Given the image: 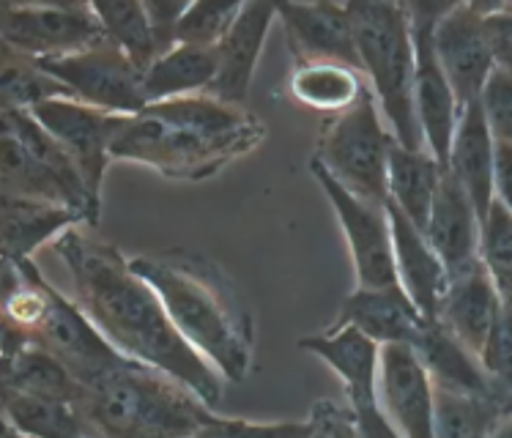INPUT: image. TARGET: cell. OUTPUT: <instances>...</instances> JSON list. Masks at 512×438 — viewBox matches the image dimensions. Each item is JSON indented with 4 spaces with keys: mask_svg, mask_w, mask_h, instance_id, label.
Wrapping results in <instances>:
<instances>
[{
    "mask_svg": "<svg viewBox=\"0 0 512 438\" xmlns=\"http://www.w3.org/2000/svg\"><path fill=\"white\" fill-rule=\"evenodd\" d=\"M53 250L72 274L74 302L121 354L176 378L217 411L225 378L181 337L157 291L124 252L80 228L66 230Z\"/></svg>",
    "mask_w": 512,
    "mask_h": 438,
    "instance_id": "1",
    "label": "cell"
},
{
    "mask_svg": "<svg viewBox=\"0 0 512 438\" xmlns=\"http://www.w3.org/2000/svg\"><path fill=\"white\" fill-rule=\"evenodd\" d=\"M266 140V124L247 107L209 94L148 105L126 121L113 162L148 167L170 181H206Z\"/></svg>",
    "mask_w": 512,
    "mask_h": 438,
    "instance_id": "2",
    "label": "cell"
},
{
    "mask_svg": "<svg viewBox=\"0 0 512 438\" xmlns=\"http://www.w3.org/2000/svg\"><path fill=\"white\" fill-rule=\"evenodd\" d=\"M129 266L157 291L181 337L230 384L255 365V318L220 263L192 250L135 255Z\"/></svg>",
    "mask_w": 512,
    "mask_h": 438,
    "instance_id": "3",
    "label": "cell"
},
{
    "mask_svg": "<svg viewBox=\"0 0 512 438\" xmlns=\"http://www.w3.org/2000/svg\"><path fill=\"white\" fill-rule=\"evenodd\" d=\"M77 406L96 438H192L217 419L189 386L135 359L85 386Z\"/></svg>",
    "mask_w": 512,
    "mask_h": 438,
    "instance_id": "4",
    "label": "cell"
},
{
    "mask_svg": "<svg viewBox=\"0 0 512 438\" xmlns=\"http://www.w3.org/2000/svg\"><path fill=\"white\" fill-rule=\"evenodd\" d=\"M356 50L370 91L389 132L411 151L425 148L417 115V44L408 3L354 0L348 3Z\"/></svg>",
    "mask_w": 512,
    "mask_h": 438,
    "instance_id": "5",
    "label": "cell"
},
{
    "mask_svg": "<svg viewBox=\"0 0 512 438\" xmlns=\"http://www.w3.org/2000/svg\"><path fill=\"white\" fill-rule=\"evenodd\" d=\"M0 195L80 211L88 228L99 225L102 203L91 198L72 157L31 113L0 107Z\"/></svg>",
    "mask_w": 512,
    "mask_h": 438,
    "instance_id": "6",
    "label": "cell"
},
{
    "mask_svg": "<svg viewBox=\"0 0 512 438\" xmlns=\"http://www.w3.org/2000/svg\"><path fill=\"white\" fill-rule=\"evenodd\" d=\"M392 146L395 135L389 132L376 96L367 88L354 107L326 121L313 162L354 195L389 203L387 178Z\"/></svg>",
    "mask_w": 512,
    "mask_h": 438,
    "instance_id": "7",
    "label": "cell"
},
{
    "mask_svg": "<svg viewBox=\"0 0 512 438\" xmlns=\"http://www.w3.org/2000/svg\"><path fill=\"white\" fill-rule=\"evenodd\" d=\"M3 47L33 61L66 58L105 42L94 3H3Z\"/></svg>",
    "mask_w": 512,
    "mask_h": 438,
    "instance_id": "8",
    "label": "cell"
},
{
    "mask_svg": "<svg viewBox=\"0 0 512 438\" xmlns=\"http://www.w3.org/2000/svg\"><path fill=\"white\" fill-rule=\"evenodd\" d=\"M310 173L335 209L337 225L343 230L351 266H354L356 288L395 285L398 269H395V247H392L387 203H376V200L354 195L351 189L337 184L335 178L313 159H310Z\"/></svg>",
    "mask_w": 512,
    "mask_h": 438,
    "instance_id": "9",
    "label": "cell"
},
{
    "mask_svg": "<svg viewBox=\"0 0 512 438\" xmlns=\"http://www.w3.org/2000/svg\"><path fill=\"white\" fill-rule=\"evenodd\" d=\"M39 63L72 94V99L83 105L115 115H137L148 107L143 91L146 74L110 39L83 53Z\"/></svg>",
    "mask_w": 512,
    "mask_h": 438,
    "instance_id": "10",
    "label": "cell"
},
{
    "mask_svg": "<svg viewBox=\"0 0 512 438\" xmlns=\"http://www.w3.org/2000/svg\"><path fill=\"white\" fill-rule=\"evenodd\" d=\"M33 118L58 140V146L72 157L85 187L96 203H102V184L107 167L113 165V148L132 115H115L88 107L77 99H53L36 107Z\"/></svg>",
    "mask_w": 512,
    "mask_h": 438,
    "instance_id": "11",
    "label": "cell"
},
{
    "mask_svg": "<svg viewBox=\"0 0 512 438\" xmlns=\"http://www.w3.org/2000/svg\"><path fill=\"white\" fill-rule=\"evenodd\" d=\"M25 337H31L33 343L50 351L83 386L94 384L96 378L107 376L110 370L129 362V356L121 354L96 329L83 307L69 296H63L55 285L50 291L47 313Z\"/></svg>",
    "mask_w": 512,
    "mask_h": 438,
    "instance_id": "12",
    "label": "cell"
},
{
    "mask_svg": "<svg viewBox=\"0 0 512 438\" xmlns=\"http://www.w3.org/2000/svg\"><path fill=\"white\" fill-rule=\"evenodd\" d=\"M444 9L447 6H436V3H408L411 22H414V44H417L414 94H417L419 129L425 137V148L447 170L452 140H455V129H458L463 107L452 91L447 74L441 69L436 44H433V28H436V20Z\"/></svg>",
    "mask_w": 512,
    "mask_h": 438,
    "instance_id": "13",
    "label": "cell"
},
{
    "mask_svg": "<svg viewBox=\"0 0 512 438\" xmlns=\"http://www.w3.org/2000/svg\"><path fill=\"white\" fill-rule=\"evenodd\" d=\"M436 55L460 107L477 102L496 63L485 3H450L433 28Z\"/></svg>",
    "mask_w": 512,
    "mask_h": 438,
    "instance_id": "14",
    "label": "cell"
},
{
    "mask_svg": "<svg viewBox=\"0 0 512 438\" xmlns=\"http://www.w3.org/2000/svg\"><path fill=\"white\" fill-rule=\"evenodd\" d=\"M378 408L403 438H433L436 384L411 345L392 343L381 348Z\"/></svg>",
    "mask_w": 512,
    "mask_h": 438,
    "instance_id": "15",
    "label": "cell"
},
{
    "mask_svg": "<svg viewBox=\"0 0 512 438\" xmlns=\"http://www.w3.org/2000/svg\"><path fill=\"white\" fill-rule=\"evenodd\" d=\"M293 61H337L362 72L348 3H280Z\"/></svg>",
    "mask_w": 512,
    "mask_h": 438,
    "instance_id": "16",
    "label": "cell"
},
{
    "mask_svg": "<svg viewBox=\"0 0 512 438\" xmlns=\"http://www.w3.org/2000/svg\"><path fill=\"white\" fill-rule=\"evenodd\" d=\"M274 20H277V3H261V0L241 3V14L217 47V77L211 83L209 96L228 105L247 107L252 77Z\"/></svg>",
    "mask_w": 512,
    "mask_h": 438,
    "instance_id": "17",
    "label": "cell"
},
{
    "mask_svg": "<svg viewBox=\"0 0 512 438\" xmlns=\"http://www.w3.org/2000/svg\"><path fill=\"white\" fill-rule=\"evenodd\" d=\"M299 348L335 370L348 395V408L378 403V370L384 345H378L373 337L359 332L356 326H326V332L302 337Z\"/></svg>",
    "mask_w": 512,
    "mask_h": 438,
    "instance_id": "18",
    "label": "cell"
},
{
    "mask_svg": "<svg viewBox=\"0 0 512 438\" xmlns=\"http://www.w3.org/2000/svg\"><path fill=\"white\" fill-rule=\"evenodd\" d=\"M389 225H392V247H395V269H398L400 288L408 293L422 318L439 321L444 293L450 288V274L441 263L439 252L430 247L425 230H419L411 219L389 206Z\"/></svg>",
    "mask_w": 512,
    "mask_h": 438,
    "instance_id": "19",
    "label": "cell"
},
{
    "mask_svg": "<svg viewBox=\"0 0 512 438\" xmlns=\"http://www.w3.org/2000/svg\"><path fill=\"white\" fill-rule=\"evenodd\" d=\"M425 236H428L430 247L439 252L450 280L480 266V214L474 209L469 195L463 192V187L452 178L450 170L441 178Z\"/></svg>",
    "mask_w": 512,
    "mask_h": 438,
    "instance_id": "20",
    "label": "cell"
},
{
    "mask_svg": "<svg viewBox=\"0 0 512 438\" xmlns=\"http://www.w3.org/2000/svg\"><path fill=\"white\" fill-rule=\"evenodd\" d=\"M425 321L428 318H422L400 282H395L384 288H354L340 304L332 329L356 326L378 345H411Z\"/></svg>",
    "mask_w": 512,
    "mask_h": 438,
    "instance_id": "21",
    "label": "cell"
},
{
    "mask_svg": "<svg viewBox=\"0 0 512 438\" xmlns=\"http://www.w3.org/2000/svg\"><path fill=\"white\" fill-rule=\"evenodd\" d=\"M447 170L469 195L480 222L488 219V211L496 203L493 195V173H496V137L485 121L480 99L463 107L455 140H452L450 165Z\"/></svg>",
    "mask_w": 512,
    "mask_h": 438,
    "instance_id": "22",
    "label": "cell"
},
{
    "mask_svg": "<svg viewBox=\"0 0 512 438\" xmlns=\"http://www.w3.org/2000/svg\"><path fill=\"white\" fill-rule=\"evenodd\" d=\"M499 313H502V299H499L491 277L485 274L480 263L471 272L450 280V288H447L444 302H441L439 324L471 356L480 359Z\"/></svg>",
    "mask_w": 512,
    "mask_h": 438,
    "instance_id": "23",
    "label": "cell"
},
{
    "mask_svg": "<svg viewBox=\"0 0 512 438\" xmlns=\"http://www.w3.org/2000/svg\"><path fill=\"white\" fill-rule=\"evenodd\" d=\"M85 386L31 337L3 326V392L80 403Z\"/></svg>",
    "mask_w": 512,
    "mask_h": 438,
    "instance_id": "24",
    "label": "cell"
},
{
    "mask_svg": "<svg viewBox=\"0 0 512 438\" xmlns=\"http://www.w3.org/2000/svg\"><path fill=\"white\" fill-rule=\"evenodd\" d=\"M3 211V261H31L44 244H55L66 230L88 225L80 211L44 203V200L6 198L0 195Z\"/></svg>",
    "mask_w": 512,
    "mask_h": 438,
    "instance_id": "25",
    "label": "cell"
},
{
    "mask_svg": "<svg viewBox=\"0 0 512 438\" xmlns=\"http://www.w3.org/2000/svg\"><path fill=\"white\" fill-rule=\"evenodd\" d=\"M444 173L447 170L441 167L439 159L433 157L428 148L411 151L395 140V146L389 151V206L403 211L419 230H425Z\"/></svg>",
    "mask_w": 512,
    "mask_h": 438,
    "instance_id": "26",
    "label": "cell"
},
{
    "mask_svg": "<svg viewBox=\"0 0 512 438\" xmlns=\"http://www.w3.org/2000/svg\"><path fill=\"white\" fill-rule=\"evenodd\" d=\"M367 88L365 74L337 61H299L288 80V91L299 105L329 115L354 107Z\"/></svg>",
    "mask_w": 512,
    "mask_h": 438,
    "instance_id": "27",
    "label": "cell"
},
{
    "mask_svg": "<svg viewBox=\"0 0 512 438\" xmlns=\"http://www.w3.org/2000/svg\"><path fill=\"white\" fill-rule=\"evenodd\" d=\"M411 348L417 351L422 365L428 367L436 386H447V389H458V392H469V395H485L493 400L491 384H488L480 359L471 356L439 321H425Z\"/></svg>",
    "mask_w": 512,
    "mask_h": 438,
    "instance_id": "28",
    "label": "cell"
},
{
    "mask_svg": "<svg viewBox=\"0 0 512 438\" xmlns=\"http://www.w3.org/2000/svg\"><path fill=\"white\" fill-rule=\"evenodd\" d=\"M217 77V50L178 44L159 58L143 77L148 105L209 94Z\"/></svg>",
    "mask_w": 512,
    "mask_h": 438,
    "instance_id": "29",
    "label": "cell"
},
{
    "mask_svg": "<svg viewBox=\"0 0 512 438\" xmlns=\"http://www.w3.org/2000/svg\"><path fill=\"white\" fill-rule=\"evenodd\" d=\"M6 425L28 438H96L77 403L3 392Z\"/></svg>",
    "mask_w": 512,
    "mask_h": 438,
    "instance_id": "30",
    "label": "cell"
},
{
    "mask_svg": "<svg viewBox=\"0 0 512 438\" xmlns=\"http://www.w3.org/2000/svg\"><path fill=\"white\" fill-rule=\"evenodd\" d=\"M94 11L105 36L115 47H121L126 58L146 74L154 63L165 55L159 44L154 25L148 20L146 3L137 0H110V3H94Z\"/></svg>",
    "mask_w": 512,
    "mask_h": 438,
    "instance_id": "31",
    "label": "cell"
},
{
    "mask_svg": "<svg viewBox=\"0 0 512 438\" xmlns=\"http://www.w3.org/2000/svg\"><path fill=\"white\" fill-rule=\"evenodd\" d=\"M53 99H72L55 77L44 72L42 63L3 47L0 55V107L33 113Z\"/></svg>",
    "mask_w": 512,
    "mask_h": 438,
    "instance_id": "32",
    "label": "cell"
},
{
    "mask_svg": "<svg viewBox=\"0 0 512 438\" xmlns=\"http://www.w3.org/2000/svg\"><path fill=\"white\" fill-rule=\"evenodd\" d=\"M499 417L502 408L491 397L436 386L433 438H491Z\"/></svg>",
    "mask_w": 512,
    "mask_h": 438,
    "instance_id": "33",
    "label": "cell"
},
{
    "mask_svg": "<svg viewBox=\"0 0 512 438\" xmlns=\"http://www.w3.org/2000/svg\"><path fill=\"white\" fill-rule=\"evenodd\" d=\"M480 263L504 307H512V214L499 200L482 222Z\"/></svg>",
    "mask_w": 512,
    "mask_h": 438,
    "instance_id": "34",
    "label": "cell"
},
{
    "mask_svg": "<svg viewBox=\"0 0 512 438\" xmlns=\"http://www.w3.org/2000/svg\"><path fill=\"white\" fill-rule=\"evenodd\" d=\"M241 14V3H187L178 22V44L217 50Z\"/></svg>",
    "mask_w": 512,
    "mask_h": 438,
    "instance_id": "35",
    "label": "cell"
},
{
    "mask_svg": "<svg viewBox=\"0 0 512 438\" xmlns=\"http://www.w3.org/2000/svg\"><path fill=\"white\" fill-rule=\"evenodd\" d=\"M480 365L491 384L493 400L499 403L502 414L512 408V307H504L496 318L491 337L485 343Z\"/></svg>",
    "mask_w": 512,
    "mask_h": 438,
    "instance_id": "36",
    "label": "cell"
},
{
    "mask_svg": "<svg viewBox=\"0 0 512 438\" xmlns=\"http://www.w3.org/2000/svg\"><path fill=\"white\" fill-rule=\"evenodd\" d=\"M318 422H247V419L217 417L192 438H313Z\"/></svg>",
    "mask_w": 512,
    "mask_h": 438,
    "instance_id": "37",
    "label": "cell"
},
{
    "mask_svg": "<svg viewBox=\"0 0 512 438\" xmlns=\"http://www.w3.org/2000/svg\"><path fill=\"white\" fill-rule=\"evenodd\" d=\"M480 105L496 143H512V69H493L482 88Z\"/></svg>",
    "mask_w": 512,
    "mask_h": 438,
    "instance_id": "38",
    "label": "cell"
},
{
    "mask_svg": "<svg viewBox=\"0 0 512 438\" xmlns=\"http://www.w3.org/2000/svg\"><path fill=\"white\" fill-rule=\"evenodd\" d=\"M496 63L512 69V3H485Z\"/></svg>",
    "mask_w": 512,
    "mask_h": 438,
    "instance_id": "39",
    "label": "cell"
},
{
    "mask_svg": "<svg viewBox=\"0 0 512 438\" xmlns=\"http://www.w3.org/2000/svg\"><path fill=\"white\" fill-rule=\"evenodd\" d=\"M148 20L154 25V33H157L162 50L170 53L173 47H178V22H181V14L187 11V3H173V0H154V3H146Z\"/></svg>",
    "mask_w": 512,
    "mask_h": 438,
    "instance_id": "40",
    "label": "cell"
},
{
    "mask_svg": "<svg viewBox=\"0 0 512 438\" xmlns=\"http://www.w3.org/2000/svg\"><path fill=\"white\" fill-rule=\"evenodd\" d=\"M313 417L321 422L329 438H362L359 436V425H356V414L351 408H340L332 400H318L313 406Z\"/></svg>",
    "mask_w": 512,
    "mask_h": 438,
    "instance_id": "41",
    "label": "cell"
},
{
    "mask_svg": "<svg viewBox=\"0 0 512 438\" xmlns=\"http://www.w3.org/2000/svg\"><path fill=\"white\" fill-rule=\"evenodd\" d=\"M351 411L356 414V425H359V436L362 438H403L398 430L389 425V419L384 417L378 403H367V406L351 408Z\"/></svg>",
    "mask_w": 512,
    "mask_h": 438,
    "instance_id": "42",
    "label": "cell"
},
{
    "mask_svg": "<svg viewBox=\"0 0 512 438\" xmlns=\"http://www.w3.org/2000/svg\"><path fill=\"white\" fill-rule=\"evenodd\" d=\"M493 195L512 214V143H496Z\"/></svg>",
    "mask_w": 512,
    "mask_h": 438,
    "instance_id": "43",
    "label": "cell"
},
{
    "mask_svg": "<svg viewBox=\"0 0 512 438\" xmlns=\"http://www.w3.org/2000/svg\"><path fill=\"white\" fill-rule=\"evenodd\" d=\"M491 438H512V408H507L499 422H496V428H493Z\"/></svg>",
    "mask_w": 512,
    "mask_h": 438,
    "instance_id": "44",
    "label": "cell"
},
{
    "mask_svg": "<svg viewBox=\"0 0 512 438\" xmlns=\"http://www.w3.org/2000/svg\"><path fill=\"white\" fill-rule=\"evenodd\" d=\"M3 438H28V436H22V433H17V430L6 425V428H3Z\"/></svg>",
    "mask_w": 512,
    "mask_h": 438,
    "instance_id": "45",
    "label": "cell"
},
{
    "mask_svg": "<svg viewBox=\"0 0 512 438\" xmlns=\"http://www.w3.org/2000/svg\"><path fill=\"white\" fill-rule=\"evenodd\" d=\"M310 417H313V414H310ZM315 419V417H313ZM315 422H318V419H315ZM313 438H329V436H326V430L324 428H321V422H318V430H315V436Z\"/></svg>",
    "mask_w": 512,
    "mask_h": 438,
    "instance_id": "46",
    "label": "cell"
}]
</instances>
